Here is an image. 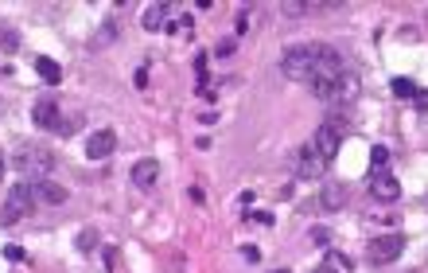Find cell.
<instances>
[{"mask_svg":"<svg viewBox=\"0 0 428 273\" xmlns=\"http://www.w3.org/2000/svg\"><path fill=\"white\" fill-rule=\"evenodd\" d=\"M12 168H16L27 184H39V179H51V172H55V153L43 148V145H24V148L12 153Z\"/></svg>","mask_w":428,"mask_h":273,"instance_id":"6da1fadb","label":"cell"},{"mask_svg":"<svg viewBox=\"0 0 428 273\" xmlns=\"http://www.w3.org/2000/svg\"><path fill=\"white\" fill-rule=\"evenodd\" d=\"M35 188L27 184V179H20V184H12L8 199H4V207H0V227H12V222L27 219V215L35 211Z\"/></svg>","mask_w":428,"mask_h":273,"instance_id":"7a4b0ae2","label":"cell"},{"mask_svg":"<svg viewBox=\"0 0 428 273\" xmlns=\"http://www.w3.org/2000/svg\"><path fill=\"white\" fill-rule=\"evenodd\" d=\"M362 94V78H358V70H351V67H343L339 70V78L328 86V98L323 102H335V106H351L354 98Z\"/></svg>","mask_w":428,"mask_h":273,"instance_id":"3957f363","label":"cell"},{"mask_svg":"<svg viewBox=\"0 0 428 273\" xmlns=\"http://www.w3.org/2000/svg\"><path fill=\"white\" fill-rule=\"evenodd\" d=\"M405 254V234H382V239H370L366 258L370 265H389Z\"/></svg>","mask_w":428,"mask_h":273,"instance_id":"277c9868","label":"cell"},{"mask_svg":"<svg viewBox=\"0 0 428 273\" xmlns=\"http://www.w3.org/2000/svg\"><path fill=\"white\" fill-rule=\"evenodd\" d=\"M343 129H339V125H331V121H323V125H319L316 129V133H311V141H308V145L311 148H316V153L319 156H323V160H335V156H339V145H343Z\"/></svg>","mask_w":428,"mask_h":273,"instance_id":"5b68a950","label":"cell"},{"mask_svg":"<svg viewBox=\"0 0 428 273\" xmlns=\"http://www.w3.org/2000/svg\"><path fill=\"white\" fill-rule=\"evenodd\" d=\"M370 196L374 199H382V203H394V199H401V179L394 176V172H370Z\"/></svg>","mask_w":428,"mask_h":273,"instance_id":"8992f818","label":"cell"},{"mask_svg":"<svg viewBox=\"0 0 428 273\" xmlns=\"http://www.w3.org/2000/svg\"><path fill=\"white\" fill-rule=\"evenodd\" d=\"M113 148H117V133L113 129H98V133L86 136V160H110Z\"/></svg>","mask_w":428,"mask_h":273,"instance_id":"52a82bcc","label":"cell"},{"mask_svg":"<svg viewBox=\"0 0 428 273\" xmlns=\"http://www.w3.org/2000/svg\"><path fill=\"white\" fill-rule=\"evenodd\" d=\"M32 118H35V125H39V129H47V133H59V118H63V113H59V98H39V102H35V113H32Z\"/></svg>","mask_w":428,"mask_h":273,"instance_id":"ba28073f","label":"cell"},{"mask_svg":"<svg viewBox=\"0 0 428 273\" xmlns=\"http://www.w3.org/2000/svg\"><path fill=\"white\" fill-rule=\"evenodd\" d=\"M323 172H328V160L316 153L311 145H304V153H300V172L296 176L300 179H323Z\"/></svg>","mask_w":428,"mask_h":273,"instance_id":"9c48e42d","label":"cell"},{"mask_svg":"<svg viewBox=\"0 0 428 273\" xmlns=\"http://www.w3.org/2000/svg\"><path fill=\"white\" fill-rule=\"evenodd\" d=\"M32 188H35V203H47V207L67 203V188H59L55 179H39V184H32Z\"/></svg>","mask_w":428,"mask_h":273,"instance_id":"30bf717a","label":"cell"},{"mask_svg":"<svg viewBox=\"0 0 428 273\" xmlns=\"http://www.w3.org/2000/svg\"><path fill=\"white\" fill-rule=\"evenodd\" d=\"M343 203H346V188L339 184V179H323V191H319V207H323V211H339Z\"/></svg>","mask_w":428,"mask_h":273,"instance_id":"8fae6325","label":"cell"},{"mask_svg":"<svg viewBox=\"0 0 428 273\" xmlns=\"http://www.w3.org/2000/svg\"><path fill=\"white\" fill-rule=\"evenodd\" d=\"M156 179H160V164L156 160H136L133 164V184L141 191H152L156 188Z\"/></svg>","mask_w":428,"mask_h":273,"instance_id":"7c38bea8","label":"cell"},{"mask_svg":"<svg viewBox=\"0 0 428 273\" xmlns=\"http://www.w3.org/2000/svg\"><path fill=\"white\" fill-rule=\"evenodd\" d=\"M168 4H152V8H144V32H164V27H168Z\"/></svg>","mask_w":428,"mask_h":273,"instance_id":"4fadbf2b","label":"cell"},{"mask_svg":"<svg viewBox=\"0 0 428 273\" xmlns=\"http://www.w3.org/2000/svg\"><path fill=\"white\" fill-rule=\"evenodd\" d=\"M117 27H121V24H117L113 16H110V20H101V27L90 35V47H93V51H101V47H110V43L117 39Z\"/></svg>","mask_w":428,"mask_h":273,"instance_id":"5bb4252c","label":"cell"},{"mask_svg":"<svg viewBox=\"0 0 428 273\" xmlns=\"http://www.w3.org/2000/svg\"><path fill=\"white\" fill-rule=\"evenodd\" d=\"M35 75L43 78V82L47 86H59V78H63V67L55 59H47V55H39V59H35Z\"/></svg>","mask_w":428,"mask_h":273,"instance_id":"9a60e30c","label":"cell"},{"mask_svg":"<svg viewBox=\"0 0 428 273\" xmlns=\"http://www.w3.org/2000/svg\"><path fill=\"white\" fill-rule=\"evenodd\" d=\"M346 269H351V262H346L343 254H328L323 265H316V273H346Z\"/></svg>","mask_w":428,"mask_h":273,"instance_id":"2e32d148","label":"cell"},{"mask_svg":"<svg viewBox=\"0 0 428 273\" xmlns=\"http://www.w3.org/2000/svg\"><path fill=\"white\" fill-rule=\"evenodd\" d=\"M389 90H394V98H417V82H413V78H401V75L389 82Z\"/></svg>","mask_w":428,"mask_h":273,"instance_id":"e0dca14e","label":"cell"},{"mask_svg":"<svg viewBox=\"0 0 428 273\" xmlns=\"http://www.w3.org/2000/svg\"><path fill=\"white\" fill-rule=\"evenodd\" d=\"M386 164H389V148H386V145H378L374 153H370V172H382Z\"/></svg>","mask_w":428,"mask_h":273,"instance_id":"ac0fdd59","label":"cell"},{"mask_svg":"<svg viewBox=\"0 0 428 273\" xmlns=\"http://www.w3.org/2000/svg\"><path fill=\"white\" fill-rule=\"evenodd\" d=\"M78 250H98V234L93 231H78Z\"/></svg>","mask_w":428,"mask_h":273,"instance_id":"d6986e66","label":"cell"},{"mask_svg":"<svg viewBox=\"0 0 428 273\" xmlns=\"http://www.w3.org/2000/svg\"><path fill=\"white\" fill-rule=\"evenodd\" d=\"M187 27H191V16H176V20H168V27H164V32H187Z\"/></svg>","mask_w":428,"mask_h":273,"instance_id":"ffe728a7","label":"cell"},{"mask_svg":"<svg viewBox=\"0 0 428 273\" xmlns=\"http://www.w3.org/2000/svg\"><path fill=\"white\" fill-rule=\"evenodd\" d=\"M413 106H417V113H428V90H417V98H413Z\"/></svg>","mask_w":428,"mask_h":273,"instance_id":"44dd1931","label":"cell"},{"mask_svg":"<svg viewBox=\"0 0 428 273\" xmlns=\"http://www.w3.org/2000/svg\"><path fill=\"white\" fill-rule=\"evenodd\" d=\"M245 32H249V8L238 12V35H245Z\"/></svg>","mask_w":428,"mask_h":273,"instance_id":"7402d4cb","label":"cell"},{"mask_svg":"<svg viewBox=\"0 0 428 273\" xmlns=\"http://www.w3.org/2000/svg\"><path fill=\"white\" fill-rule=\"evenodd\" d=\"M4 258L8 262H24V246H4Z\"/></svg>","mask_w":428,"mask_h":273,"instance_id":"603a6c76","label":"cell"},{"mask_svg":"<svg viewBox=\"0 0 428 273\" xmlns=\"http://www.w3.org/2000/svg\"><path fill=\"white\" fill-rule=\"evenodd\" d=\"M311 239H316V246H328V242H331V234L323 231V227H319V231H311Z\"/></svg>","mask_w":428,"mask_h":273,"instance_id":"cb8c5ba5","label":"cell"},{"mask_svg":"<svg viewBox=\"0 0 428 273\" xmlns=\"http://www.w3.org/2000/svg\"><path fill=\"white\" fill-rule=\"evenodd\" d=\"M285 12H288V16H304V12H308V4H285Z\"/></svg>","mask_w":428,"mask_h":273,"instance_id":"d4e9b609","label":"cell"},{"mask_svg":"<svg viewBox=\"0 0 428 273\" xmlns=\"http://www.w3.org/2000/svg\"><path fill=\"white\" fill-rule=\"evenodd\" d=\"M133 82H136V86H141V90H144V86H148V70L141 67V70H136V75H133Z\"/></svg>","mask_w":428,"mask_h":273,"instance_id":"484cf974","label":"cell"},{"mask_svg":"<svg viewBox=\"0 0 428 273\" xmlns=\"http://www.w3.org/2000/svg\"><path fill=\"white\" fill-rule=\"evenodd\" d=\"M0 176H4V160H0Z\"/></svg>","mask_w":428,"mask_h":273,"instance_id":"4316f807","label":"cell"},{"mask_svg":"<svg viewBox=\"0 0 428 273\" xmlns=\"http://www.w3.org/2000/svg\"><path fill=\"white\" fill-rule=\"evenodd\" d=\"M273 273H288V269H273Z\"/></svg>","mask_w":428,"mask_h":273,"instance_id":"83f0119b","label":"cell"},{"mask_svg":"<svg viewBox=\"0 0 428 273\" xmlns=\"http://www.w3.org/2000/svg\"><path fill=\"white\" fill-rule=\"evenodd\" d=\"M424 20H428V8H424Z\"/></svg>","mask_w":428,"mask_h":273,"instance_id":"f1b7e54d","label":"cell"}]
</instances>
